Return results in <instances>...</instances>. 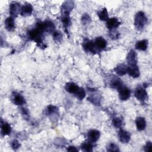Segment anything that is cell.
<instances>
[{
  "instance_id": "24",
  "label": "cell",
  "mask_w": 152,
  "mask_h": 152,
  "mask_svg": "<svg viewBox=\"0 0 152 152\" xmlns=\"http://www.w3.org/2000/svg\"><path fill=\"white\" fill-rule=\"evenodd\" d=\"M1 134L2 135H9L11 132V127L7 123H2V121H1Z\"/></svg>"
},
{
  "instance_id": "8",
  "label": "cell",
  "mask_w": 152,
  "mask_h": 152,
  "mask_svg": "<svg viewBox=\"0 0 152 152\" xmlns=\"http://www.w3.org/2000/svg\"><path fill=\"white\" fill-rule=\"evenodd\" d=\"M118 135L119 141L122 143H128L130 141L131 135L129 132L121 128L118 132Z\"/></svg>"
},
{
  "instance_id": "25",
  "label": "cell",
  "mask_w": 152,
  "mask_h": 152,
  "mask_svg": "<svg viewBox=\"0 0 152 152\" xmlns=\"http://www.w3.org/2000/svg\"><path fill=\"white\" fill-rule=\"evenodd\" d=\"M88 100L95 105H99L100 103V96L97 93H93L90 95Z\"/></svg>"
},
{
  "instance_id": "12",
  "label": "cell",
  "mask_w": 152,
  "mask_h": 152,
  "mask_svg": "<svg viewBox=\"0 0 152 152\" xmlns=\"http://www.w3.org/2000/svg\"><path fill=\"white\" fill-rule=\"evenodd\" d=\"M137 54L136 52L131 49L129 51L128 53L127 56H126V61L128 63V65H131V64H137Z\"/></svg>"
},
{
  "instance_id": "2",
  "label": "cell",
  "mask_w": 152,
  "mask_h": 152,
  "mask_svg": "<svg viewBox=\"0 0 152 152\" xmlns=\"http://www.w3.org/2000/svg\"><path fill=\"white\" fill-rule=\"evenodd\" d=\"M147 86H144V84L142 86H138L135 88L134 91V96L135 98L141 102H144L146 100L147 97V93L145 90V88Z\"/></svg>"
},
{
  "instance_id": "3",
  "label": "cell",
  "mask_w": 152,
  "mask_h": 152,
  "mask_svg": "<svg viewBox=\"0 0 152 152\" xmlns=\"http://www.w3.org/2000/svg\"><path fill=\"white\" fill-rule=\"evenodd\" d=\"M83 47L86 52L93 54L96 53L99 50L96 48L94 42L88 39H86L84 41L83 43Z\"/></svg>"
},
{
  "instance_id": "13",
  "label": "cell",
  "mask_w": 152,
  "mask_h": 152,
  "mask_svg": "<svg viewBox=\"0 0 152 152\" xmlns=\"http://www.w3.org/2000/svg\"><path fill=\"white\" fill-rule=\"evenodd\" d=\"M109 85L110 86L113 88H115L116 90H118L119 88H120L122 86H124V84L122 83V81L116 76L114 75L113 76V77L110 80V82H109Z\"/></svg>"
},
{
  "instance_id": "30",
  "label": "cell",
  "mask_w": 152,
  "mask_h": 152,
  "mask_svg": "<svg viewBox=\"0 0 152 152\" xmlns=\"http://www.w3.org/2000/svg\"><path fill=\"white\" fill-rule=\"evenodd\" d=\"M52 36L56 42H61L62 39V34L59 31H55L52 33Z\"/></svg>"
},
{
  "instance_id": "7",
  "label": "cell",
  "mask_w": 152,
  "mask_h": 152,
  "mask_svg": "<svg viewBox=\"0 0 152 152\" xmlns=\"http://www.w3.org/2000/svg\"><path fill=\"white\" fill-rule=\"evenodd\" d=\"M11 100L14 104L17 106L23 105L26 103L24 97L21 94L17 92H14L12 94Z\"/></svg>"
},
{
  "instance_id": "22",
  "label": "cell",
  "mask_w": 152,
  "mask_h": 152,
  "mask_svg": "<svg viewBox=\"0 0 152 152\" xmlns=\"http://www.w3.org/2000/svg\"><path fill=\"white\" fill-rule=\"evenodd\" d=\"M114 71L119 76H122L127 74V65L120 64L114 68Z\"/></svg>"
},
{
  "instance_id": "10",
  "label": "cell",
  "mask_w": 152,
  "mask_h": 152,
  "mask_svg": "<svg viewBox=\"0 0 152 152\" xmlns=\"http://www.w3.org/2000/svg\"><path fill=\"white\" fill-rule=\"evenodd\" d=\"M120 21L115 17L109 18L106 21V27L109 30L116 29L120 25Z\"/></svg>"
},
{
  "instance_id": "15",
  "label": "cell",
  "mask_w": 152,
  "mask_h": 152,
  "mask_svg": "<svg viewBox=\"0 0 152 152\" xmlns=\"http://www.w3.org/2000/svg\"><path fill=\"white\" fill-rule=\"evenodd\" d=\"M33 7L30 4H26L21 7L20 14L24 17H27L30 15L33 12Z\"/></svg>"
},
{
  "instance_id": "1",
  "label": "cell",
  "mask_w": 152,
  "mask_h": 152,
  "mask_svg": "<svg viewBox=\"0 0 152 152\" xmlns=\"http://www.w3.org/2000/svg\"><path fill=\"white\" fill-rule=\"evenodd\" d=\"M147 22V18L143 11L138 12L134 17V25L135 28L141 30H142Z\"/></svg>"
},
{
  "instance_id": "4",
  "label": "cell",
  "mask_w": 152,
  "mask_h": 152,
  "mask_svg": "<svg viewBox=\"0 0 152 152\" xmlns=\"http://www.w3.org/2000/svg\"><path fill=\"white\" fill-rule=\"evenodd\" d=\"M119 97L122 101H126L129 99L131 96V90L124 85L118 90Z\"/></svg>"
},
{
  "instance_id": "29",
  "label": "cell",
  "mask_w": 152,
  "mask_h": 152,
  "mask_svg": "<svg viewBox=\"0 0 152 152\" xmlns=\"http://www.w3.org/2000/svg\"><path fill=\"white\" fill-rule=\"evenodd\" d=\"M75 96L79 100H83L86 96V91L84 88L80 87L77 92L74 94Z\"/></svg>"
},
{
  "instance_id": "6",
  "label": "cell",
  "mask_w": 152,
  "mask_h": 152,
  "mask_svg": "<svg viewBox=\"0 0 152 152\" xmlns=\"http://www.w3.org/2000/svg\"><path fill=\"white\" fill-rule=\"evenodd\" d=\"M21 8V7H20V4L15 2H13L11 3L10 5V8H9V12L11 15V17L13 18L17 17L19 14V12L20 13Z\"/></svg>"
},
{
  "instance_id": "21",
  "label": "cell",
  "mask_w": 152,
  "mask_h": 152,
  "mask_svg": "<svg viewBox=\"0 0 152 152\" xmlns=\"http://www.w3.org/2000/svg\"><path fill=\"white\" fill-rule=\"evenodd\" d=\"M45 31L49 33H53L55 31V26L54 23L50 20H46L43 22Z\"/></svg>"
},
{
  "instance_id": "11",
  "label": "cell",
  "mask_w": 152,
  "mask_h": 152,
  "mask_svg": "<svg viewBox=\"0 0 152 152\" xmlns=\"http://www.w3.org/2000/svg\"><path fill=\"white\" fill-rule=\"evenodd\" d=\"M74 8V2L71 1H65L61 6V11L62 14H69L70 12L72 11Z\"/></svg>"
},
{
  "instance_id": "26",
  "label": "cell",
  "mask_w": 152,
  "mask_h": 152,
  "mask_svg": "<svg viewBox=\"0 0 152 152\" xmlns=\"http://www.w3.org/2000/svg\"><path fill=\"white\" fill-rule=\"evenodd\" d=\"M81 148L82 150L84 151H88V152L92 151L93 148V143L91 142L90 141H89L88 140L82 143V144L81 145Z\"/></svg>"
},
{
  "instance_id": "32",
  "label": "cell",
  "mask_w": 152,
  "mask_h": 152,
  "mask_svg": "<svg viewBox=\"0 0 152 152\" xmlns=\"http://www.w3.org/2000/svg\"><path fill=\"white\" fill-rule=\"evenodd\" d=\"M109 36L110 37L111 39L115 40L119 38V33L115 29L114 30H110L109 32Z\"/></svg>"
},
{
  "instance_id": "36",
  "label": "cell",
  "mask_w": 152,
  "mask_h": 152,
  "mask_svg": "<svg viewBox=\"0 0 152 152\" xmlns=\"http://www.w3.org/2000/svg\"><path fill=\"white\" fill-rule=\"evenodd\" d=\"M67 151H78V150L74 146H69L68 148H67Z\"/></svg>"
},
{
  "instance_id": "23",
  "label": "cell",
  "mask_w": 152,
  "mask_h": 152,
  "mask_svg": "<svg viewBox=\"0 0 152 152\" xmlns=\"http://www.w3.org/2000/svg\"><path fill=\"white\" fill-rule=\"evenodd\" d=\"M61 21L63 24V26L65 29H67L71 24V21L68 14H61Z\"/></svg>"
},
{
  "instance_id": "5",
  "label": "cell",
  "mask_w": 152,
  "mask_h": 152,
  "mask_svg": "<svg viewBox=\"0 0 152 152\" xmlns=\"http://www.w3.org/2000/svg\"><path fill=\"white\" fill-rule=\"evenodd\" d=\"M127 74L133 77L138 78L140 77V70L137 64H131L127 66Z\"/></svg>"
},
{
  "instance_id": "14",
  "label": "cell",
  "mask_w": 152,
  "mask_h": 152,
  "mask_svg": "<svg viewBox=\"0 0 152 152\" xmlns=\"http://www.w3.org/2000/svg\"><path fill=\"white\" fill-rule=\"evenodd\" d=\"M45 113L47 116L52 117V118L54 117H56L57 115L59 114L58 108L56 106L52 104L49 105L46 109Z\"/></svg>"
},
{
  "instance_id": "33",
  "label": "cell",
  "mask_w": 152,
  "mask_h": 152,
  "mask_svg": "<svg viewBox=\"0 0 152 152\" xmlns=\"http://www.w3.org/2000/svg\"><path fill=\"white\" fill-rule=\"evenodd\" d=\"M107 151H119V148L118 145L114 143H110L107 146Z\"/></svg>"
},
{
  "instance_id": "20",
  "label": "cell",
  "mask_w": 152,
  "mask_h": 152,
  "mask_svg": "<svg viewBox=\"0 0 152 152\" xmlns=\"http://www.w3.org/2000/svg\"><path fill=\"white\" fill-rule=\"evenodd\" d=\"M148 47V40L143 39L136 42L135 48L136 49L141 51H145Z\"/></svg>"
},
{
  "instance_id": "18",
  "label": "cell",
  "mask_w": 152,
  "mask_h": 152,
  "mask_svg": "<svg viewBox=\"0 0 152 152\" xmlns=\"http://www.w3.org/2000/svg\"><path fill=\"white\" fill-rule=\"evenodd\" d=\"M5 28L9 31H12L15 29V22L13 17L10 16L5 19Z\"/></svg>"
},
{
  "instance_id": "17",
  "label": "cell",
  "mask_w": 152,
  "mask_h": 152,
  "mask_svg": "<svg viewBox=\"0 0 152 152\" xmlns=\"http://www.w3.org/2000/svg\"><path fill=\"white\" fill-rule=\"evenodd\" d=\"M65 90L68 93L75 94L77 92V91L79 90L80 87L75 83L69 82L65 84Z\"/></svg>"
},
{
  "instance_id": "31",
  "label": "cell",
  "mask_w": 152,
  "mask_h": 152,
  "mask_svg": "<svg viewBox=\"0 0 152 152\" xmlns=\"http://www.w3.org/2000/svg\"><path fill=\"white\" fill-rule=\"evenodd\" d=\"M81 21L83 24H88L91 22V17L87 13H85L82 15Z\"/></svg>"
},
{
  "instance_id": "19",
  "label": "cell",
  "mask_w": 152,
  "mask_h": 152,
  "mask_svg": "<svg viewBox=\"0 0 152 152\" xmlns=\"http://www.w3.org/2000/svg\"><path fill=\"white\" fill-rule=\"evenodd\" d=\"M135 124L137 129L138 131H142L145 129L146 127V121L144 118L143 117H137L135 119Z\"/></svg>"
},
{
  "instance_id": "35",
  "label": "cell",
  "mask_w": 152,
  "mask_h": 152,
  "mask_svg": "<svg viewBox=\"0 0 152 152\" xmlns=\"http://www.w3.org/2000/svg\"><path fill=\"white\" fill-rule=\"evenodd\" d=\"M151 147H152V144L151 141H147L146 142V144L144 147V151L150 152L151 150Z\"/></svg>"
},
{
  "instance_id": "9",
  "label": "cell",
  "mask_w": 152,
  "mask_h": 152,
  "mask_svg": "<svg viewBox=\"0 0 152 152\" xmlns=\"http://www.w3.org/2000/svg\"><path fill=\"white\" fill-rule=\"evenodd\" d=\"M100 137V132L96 129H91L87 133L88 140L92 143L96 142Z\"/></svg>"
},
{
  "instance_id": "34",
  "label": "cell",
  "mask_w": 152,
  "mask_h": 152,
  "mask_svg": "<svg viewBox=\"0 0 152 152\" xmlns=\"http://www.w3.org/2000/svg\"><path fill=\"white\" fill-rule=\"evenodd\" d=\"M11 147L12 148V149L16 150L20 147V144L19 143V142L17 140H14L11 142Z\"/></svg>"
},
{
  "instance_id": "16",
  "label": "cell",
  "mask_w": 152,
  "mask_h": 152,
  "mask_svg": "<svg viewBox=\"0 0 152 152\" xmlns=\"http://www.w3.org/2000/svg\"><path fill=\"white\" fill-rule=\"evenodd\" d=\"M94 44L99 50L104 49L107 46V42L106 40L102 37H97L94 40Z\"/></svg>"
},
{
  "instance_id": "28",
  "label": "cell",
  "mask_w": 152,
  "mask_h": 152,
  "mask_svg": "<svg viewBox=\"0 0 152 152\" xmlns=\"http://www.w3.org/2000/svg\"><path fill=\"white\" fill-rule=\"evenodd\" d=\"M112 123L114 127H115L116 128H119V129H121L122 128V126H123V124H124L122 119L119 117L114 118L112 119Z\"/></svg>"
},
{
  "instance_id": "27",
  "label": "cell",
  "mask_w": 152,
  "mask_h": 152,
  "mask_svg": "<svg viewBox=\"0 0 152 152\" xmlns=\"http://www.w3.org/2000/svg\"><path fill=\"white\" fill-rule=\"evenodd\" d=\"M98 16L100 20L102 21H107L109 19L108 12L106 8H103L102 10L99 11Z\"/></svg>"
}]
</instances>
